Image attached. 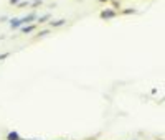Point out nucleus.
<instances>
[{"label": "nucleus", "instance_id": "2", "mask_svg": "<svg viewBox=\"0 0 165 140\" xmlns=\"http://www.w3.org/2000/svg\"><path fill=\"white\" fill-rule=\"evenodd\" d=\"M10 25H12V28H18V27L22 25V23H20V20H12Z\"/></svg>", "mask_w": 165, "mask_h": 140}, {"label": "nucleus", "instance_id": "4", "mask_svg": "<svg viewBox=\"0 0 165 140\" xmlns=\"http://www.w3.org/2000/svg\"><path fill=\"white\" fill-rule=\"evenodd\" d=\"M8 138H10V140H18V135H17V133H10Z\"/></svg>", "mask_w": 165, "mask_h": 140}, {"label": "nucleus", "instance_id": "1", "mask_svg": "<svg viewBox=\"0 0 165 140\" xmlns=\"http://www.w3.org/2000/svg\"><path fill=\"white\" fill-rule=\"evenodd\" d=\"M33 18H35V15L32 13V15L25 17V18H23V20H20V23H28V22H30V20H33Z\"/></svg>", "mask_w": 165, "mask_h": 140}, {"label": "nucleus", "instance_id": "3", "mask_svg": "<svg viewBox=\"0 0 165 140\" xmlns=\"http://www.w3.org/2000/svg\"><path fill=\"white\" fill-rule=\"evenodd\" d=\"M112 15H114L112 12H102V15H101V17H102V18H111Z\"/></svg>", "mask_w": 165, "mask_h": 140}, {"label": "nucleus", "instance_id": "5", "mask_svg": "<svg viewBox=\"0 0 165 140\" xmlns=\"http://www.w3.org/2000/svg\"><path fill=\"white\" fill-rule=\"evenodd\" d=\"M10 2H12V3H17V2H18V0H10Z\"/></svg>", "mask_w": 165, "mask_h": 140}]
</instances>
